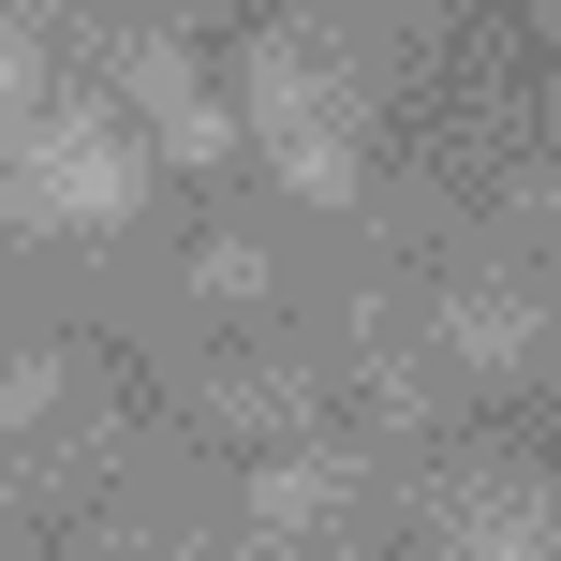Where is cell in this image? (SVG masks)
Listing matches in <instances>:
<instances>
[{"mask_svg":"<svg viewBox=\"0 0 561 561\" xmlns=\"http://www.w3.org/2000/svg\"><path fill=\"white\" fill-rule=\"evenodd\" d=\"M15 193L45 207V222H75V237H104L118 207H134V148H118L104 118H45V134L15 148Z\"/></svg>","mask_w":561,"mask_h":561,"instance_id":"1","label":"cell"},{"mask_svg":"<svg viewBox=\"0 0 561 561\" xmlns=\"http://www.w3.org/2000/svg\"><path fill=\"white\" fill-rule=\"evenodd\" d=\"M325 503H340V473H325V458H280V473H252V517H266V533H310Z\"/></svg>","mask_w":561,"mask_h":561,"instance_id":"2","label":"cell"},{"mask_svg":"<svg viewBox=\"0 0 561 561\" xmlns=\"http://www.w3.org/2000/svg\"><path fill=\"white\" fill-rule=\"evenodd\" d=\"M193 280H207V296H266V252H252V237H222V252H207Z\"/></svg>","mask_w":561,"mask_h":561,"instance_id":"3","label":"cell"},{"mask_svg":"<svg viewBox=\"0 0 561 561\" xmlns=\"http://www.w3.org/2000/svg\"><path fill=\"white\" fill-rule=\"evenodd\" d=\"M30 75H45V59H30V30H0V118H30Z\"/></svg>","mask_w":561,"mask_h":561,"instance_id":"4","label":"cell"}]
</instances>
